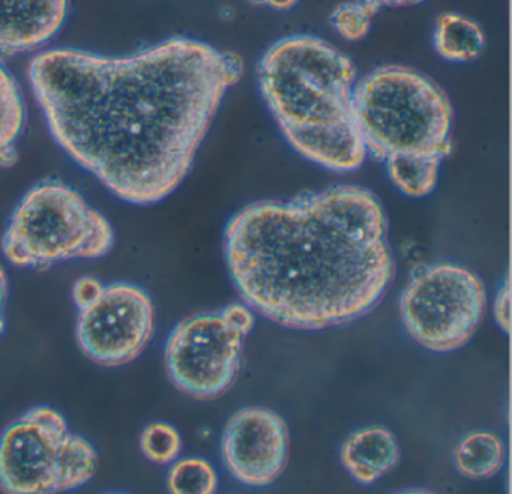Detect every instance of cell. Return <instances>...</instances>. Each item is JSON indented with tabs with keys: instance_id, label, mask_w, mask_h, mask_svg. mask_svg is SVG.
I'll return each instance as SVG.
<instances>
[{
	"instance_id": "obj_5",
	"label": "cell",
	"mask_w": 512,
	"mask_h": 494,
	"mask_svg": "<svg viewBox=\"0 0 512 494\" xmlns=\"http://www.w3.org/2000/svg\"><path fill=\"white\" fill-rule=\"evenodd\" d=\"M113 245L110 221L76 188L55 179L35 185L22 197L2 238L8 262L28 269L101 259Z\"/></svg>"
},
{
	"instance_id": "obj_10",
	"label": "cell",
	"mask_w": 512,
	"mask_h": 494,
	"mask_svg": "<svg viewBox=\"0 0 512 494\" xmlns=\"http://www.w3.org/2000/svg\"><path fill=\"white\" fill-rule=\"evenodd\" d=\"M289 428L274 410L244 407L224 428L221 460L235 481L247 487L274 484L286 469Z\"/></svg>"
},
{
	"instance_id": "obj_25",
	"label": "cell",
	"mask_w": 512,
	"mask_h": 494,
	"mask_svg": "<svg viewBox=\"0 0 512 494\" xmlns=\"http://www.w3.org/2000/svg\"><path fill=\"white\" fill-rule=\"evenodd\" d=\"M275 11H290L299 4V0H253Z\"/></svg>"
},
{
	"instance_id": "obj_9",
	"label": "cell",
	"mask_w": 512,
	"mask_h": 494,
	"mask_svg": "<svg viewBox=\"0 0 512 494\" xmlns=\"http://www.w3.org/2000/svg\"><path fill=\"white\" fill-rule=\"evenodd\" d=\"M154 334V299L133 283L107 284L77 317V344L86 358L101 367H122L136 361Z\"/></svg>"
},
{
	"instance_id": "obj_4",
	"label": "cell",
	"mask_w": 512,
	"mask_h": 494,
	"mask_svg": "<svg viewBox=\"0 0 512 494\" xmlns=\"http://www.w3.org/2000/svg\"><path fill=\"white\" fill-rule=\"evenodd\" d=\"M353 110L367 155L380 163H443L451 155V100L434 80L415 68L383 65L362 77L356 82Z\"/></svg>"
},
{
	"instance_id": "obj_19",
	"label": "cell",
	"mask_w": 512,
	"mask_h": 494,
	"mask_svg": "<svg viewBox=\"0 0 512 494\" xmlns=\"http://www.w3.org/2000/svg\"><path fill=\"white\" fill-rule=\"evenodd\" d=\"M379 11L364 2L341 4L332 11L331 23L335 32L349 43H358L370 34L373 19Z\"/></svg>"
},
{
	"instance_id": "obj_22",
	"label": "cell",
	"mask_w": 512,
	"mask_h": 494,
	"mask_svg": "<svg viewBox=\"0 0 512 494\" xmlns=\"http://www.w3.org/2000/svg\"><path fill=\"white\" fill-rule=\"evenodd\" d=\"M104 284L94 277H82L74 283L73 301L79 310L91 305L103 292Z\"/></svg>"
},
{
	"instance_id": "obj_8",
	"label": "cell",
	"mask_w": 512,
	"mask_h": 494,
	"mask_svg": "<svg viewBox=\"0 0 512 494\" xmlns=\"http://www.w3.org/2000/svg\"><path fill=\"white\" fill-rule=\"evenodd\" d=\"M245 338L221 311L181 320L164 346L173 385L197 400L220 397L238 377Z\"/></svg>"
},
{
	"instance_id": "obj_13",
	"label": "cell",
	"mask_w": 512,
	"mask_h": 494,
	"mask_svg": "<svg viewBox=\"0 0 512 494\" xmlns=\"http://www.w3.org/2000/svg\"><path fill=\"white\" fill-rule=\"evenodd\" d=\"M437 56L446 62L466 64L476 61L485 50V34L475 20L458 13L437 17L433 32Z\"/></svg>"
},
{
	"instance_id": "obj_21",
	"label": "cell",
	"mask_w": 512,
	"mask_h": 494,
	"mask_svg": "<svg viewBox=\"0 0 512 494\" xmlns=\"http://www.w3.org/2000/svg\"><path fill=\"white\" fill-rule=\"evenodd\" d=\"M493 313L497 326L508 335L511 331V287H509L508 278L500 284L499 290H497Z\"/></svg>"
},
{
	"instance_id": "obj_1",
	"label": "cell",
	"mask_w": 512,
	"mask_h": 494,
	"mask_svg": "<svg viewBox=\"0 0 512 494\" xmlns=\"http://www.w3.org/2000/svg\"><path fill=\"white\" fill-rule=\"evenodd\" d=\"M28 74L62 151L122 202L151 206L187 178L244 61L175 37L121 58L46 50Z\"/></svg>"
},
{
	"instance_id": "obj_7",
	"label": "cell",
	"mask_w": 512,
	"mask_h": 494,
	"mask_svg": "<svg viewBox=\"0 0 512 494\" xmlns=\"http://www.w3.org/2000/svg\"><path fill=\"white\" fill-rule=\"evenodd\" d=\"M481 278L455 263L416 269L401 293L400 316L407 334L424 349L451 353L466 346L485 313Z\"/></svg>"
},
{
	"instance_id": "obj_2",
	"label": "cell",
	"mask_w": 512,
	"mask_h": 494,
	"mask_svg": "<svg viewBox=\"0 0 512 494\" xmlns=\"http://www.w3.org/2000/svg\"><path fill=\"white\" fill-rule=\"evenodd\" d=\"M388 215L355 184L259 200L224 230L230 278L254 313L296 331L349 325L379 305L395 274Z\"/></svg>"
},
{
	"instance_id": "obj_23",
	"label": "cell",
	"mask_w": 512,
	"mask_h": 494,
	"mask_svg": "<svg viewBox=\"0 0 512 494\" xmlns=\"http://www.w3.org/2000/svg\"><path fill=\"white\" fill-rule=\"evenodd\" d=\"M359 2H364L380 11L382 8L415 7V5L424 4L425 0H359Z\"/></svg>"
},
{
	"instance_id": "obj_18",
	"label": "cell",
	"mask_w": 512,
	"mask_h": 494,
	"mask_svg": "<svg viewBox=\"0 0 512 494\" xmlns=\"http://www.w3.org/2000/svg\"><path fill=\"white\" fill-rule=\"evenodd\" d=\"M140 449L152 463L166 466L178 460L181 455L182 437L173 425L167 422H152L142 431Z\"/></svg>"
},
{
	"instance_id": "obj_3",
	"label": "cell",
	"mask_w": 512,
	"mask_h": 494,
	"mask_svg": "<svg viewBox=\"0 0 512 494\" xmlns=\"http://www.w3.org/2000/svg\"><path fill=\"white\" fill-rule=\"evenodd\" d=\"M356 82L353 59L314 35L281 38L257 65L260 95L284 140L335 173L355 172L368 157L353 110Z\"/></svg>"
},
{
	"instance_id": "obj_15",
	"label": "cell",
	"mask_w": 512,
	"mask_h": 494,
	"mask_svg": "<svg viewBox=\"0 0 512 494\" xmlns=\"http://www.w3.org/2000/svg\"><path fill=\"white\" fill-rule=\"evenodd\" d=\"M26 116L19 83L0 62V167L10 169L19 160L17 143L25 130Z\"/></svg>"
},
{
	"instance_id": "obj_16",
	"label": "cell",
	"mask_w": 512,
	"mask_h": 494,
	"mask_svg": "<svg viewBox=\"0 0 512 494\" xmlns=\"http://www.w3.org/2000/svg\"><path fill=\"white\" fill-rule=\"evenodd\" d=\"M389 181L412 199L430 196L439 182L442 163L434 160H397L385 163Z\"/></svg>"
},
{
	"instance_id": "obj_6",
	"label": "cell",
	"mask_w": 512,
	"mask_h": 494,
	"mask_svg": "<svg viewBox=\"0 0 512 494\" xmlns=\"http://www.w3.org/2000/svg\"><path fill=\"white\" fill-rule=\"evenodd\" d=\"M98 469V452L73 433L67 419L50 406H37L0 434V490L50 494L77 490Z\"/></svg>"
},
{
	"instance_id": "obj_24",
	"label": "cell",
	"mask_w": 512,
	"mask_h": 494,
	"mask_svg": "<svg viewBox=\"0 0 512 494\" xmlns=\"http://www.w3.org/2000/svg\"><path fill=\"white\" fill-rule=\"evenodd\" d=\"M8 301V278L5 269L0 266V335L5 331V308Z\"/></svg>"
},
{
	"instance_id": "obj_17",
	"label": "cell",
	"mask_w": 512,
	"mask_h": 494,
	"mask_svg": "<svg viewBox=\"0 0 512 494\" xmlns=\"http://www.w3.org/2000/svg\"><path fill=\"white\" fill-rule=\"evenodd\" d=\"M218 482L217 470L200 457L178 458L167 473V488L173 494H214Z\"/></svg>"
},
{
	"instance_id": "obj_11",
	"label": "cell",
	"mask_w": 512,
	"mask_h": 494,
	"mask_svg": "<svg viewBox=\"0 0 512 494\" xmlns=\"http://www.w3.org/2000/svg\"><path fill=\"white\" fill-rule=\"evenodd\" d=\"M71 0H0V53L22 55L49 44L64 28Z\"/></svg>"
},
{
	"instance_id": "obj_20",
	"label": "cell",
	"mask_w": 512,
	"mask_h": 494,
	"mask_svg": "<svg viewBox=\"0 0 512 494\" xmlns=\"http://www.w3.org/2000/svg\"><path fill=\"white\" fill-rule=\"evenodd\" d=\"M223 316L226 317L227 322L233 326V328L241 331L245 337L251 334L254 326H256V316L254 311L248 307L247 304H230L220 310Z\"/></svg>"
},
{
	"instance_id": "obj_12",
	"label": "cell",
	"mask_w": 512,
	"mask_h": 494,
	"mask_svg": "<svg viewBox=\"0 0 512 494\" xmlns=\"http://www.w3.org/2000/svg\"><path fill=\"white\" fill-rule=\"evenodd\" d=\"M340 458L344 469L356 482L373 485L395 469L400 460V448L391 430L371 425L347 436Z\"/></svg>"
},
{
	"instance_id": "obj_14",
	"label": "cell",
	"mask_w": 512,
	"mask_h": 494,
	"mask_svg": "<svg viewBox=\"0 0 512 494\" xmlns=\"http://www.w3.org/2000/svg\"><path fill=\"white\" fill-rule=\"evenodd\" d=\"M505 445L497 434L478 430L467 433L454 451L455 467L464 478L490 479L505 464Z\"/></svg>"
}]
</instances>
